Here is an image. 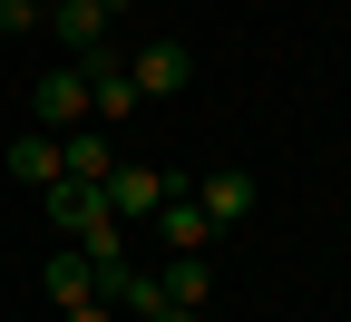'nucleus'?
Masks as SVG:
<instances>
[{
  "mask_svg": "<svg viewBox=\"0 0 351 322\" xmlns=\"http://www.w3.org/2000/svg\"><path fill=\"white\" fill-rule=\"evenodd\" d=\"M166 186H176V176H156V166H127V157H117V166L98 176V196H108V215L127 225V235H137V225H147V215L166 205Z\"/></svg>",
  "mask_w": 351,
  "mask_h": 322,
  "instance_id": "1",
  "label": "nucleus"
},
{
  "mask_svg": "<svg viewBox=\"0 0 351 322\" xmlns=\"http://www.w3.org/2000/svg\"><path fill=\"white\" fill-rule=\"evenodd\" d=\"M195 205H205L215 235H225V225H244V215L263 205V186H254V166H205V176H195Z\"/></svg>",
  "mask_w": 351,
  "mask_h": 322,
  "instance_id": "2",
  "label": "nucleus"
},
{
  "mask_svg": "<svg viewBox=\"0 0 351 322\" xmlns=\"http://www.w3.org/2000/svg\"><path fill=\"white\" fill-rule=\"evenodd\" d=\"M127 78H137V98H176L195 78V49L186 39H147V49H127Z\"/></svg>",
  "mask_w": 351,
  "mask_h": 322,
  "instance_id": "3",
  "label": "nucleus"
},
{
  "mask_svg": "<svg viewBox=\"0 0 351 322\" xmlns=\"http://www.w3.org/2000/svg\"><path fill=\"white\" fill-rule=\"evenodd\" d=\"M29 117H39V127H59V137H69V127H88V78H78V59H59L49 78L29 88Z\"/></svg>",
  "mask_w": 351,
  "mask_h": 322,
  "instance_id": "4",
  "label": "nucleus"
},
{
  "mask_svg": "<svg viewBox=\"0 0 351 322\" xmlns=\"http://www.w3.org/2000/svg\"><path fill=\"white\" fill-rule=\"evenodd\" d=\"M147 235H156V244H176V254H205V244H215V225H205L195 186H166V205L147 215Z\"/></svg>",
  "mask_w": 351,
  "mask_h": 322,
  "instance_id": "5",
  "label": "nucleus"
},
{
  "mask_svg": "<svg viewBox=\"0 0 351 322\" xmlns=\"http://www.w3.org/2000/svg\"><path fill=\"white\" fill-rule=\"evenodd\" d=\"M39 293H49V303L69 312V303H88V293H98V264H88V254L59 235V244H49V264H39Z\"/></svg>",
  "mask_w": 351,
  "mask_h": 322,
  "instance_id": "6",
  "label": "nucleus"
},
{
  "mask_svg": "<svg viewBox=\"0 0 351 322\" xmlns=\"http://www.w3.org/2000/svg\"><path fill=\"white\" fill-rule=\"evenodd\" d=\"M0 166L20 176V186H49V176H59V137H49V127H20V137H0Z\"/></svg>",
  "mask_w": 351,
  "mask_h": 322,
  "instance_id": "7",
  "label": "nucleus"
},
{
  "mask_svg": "<svg viewBox=\"0 0 351 322\" xmlns=\"http://www.w3.org/2000/svg\"><path fill=\"white\" fill-rule=\"evenodd\" d=\"M117 166V137L98 127V117H88V127H69L59 137V176H88V186H98V176Z\"/></svg>",
  "mask_w": 351,
  "mask_h": 322,
  "instance_id": "8",
  "label": "nucleus"
},
{
  "mask_svg": "<svg viewBox=\"0 0 351 322\" xmlns=\"http://www.w3.org/2000/svg\"><path fill=\"white\" fill-rule=\"evenodd\" d=\"M39 20L59 30V49H88V39H108V10H98V0H49Z\"/></svg>",
  "mask_w": 351,
  "mask_h": 322,
  "instance_id": "9",
  "label": "nucleus"
},
{
  "mask_svg": "<svg viewBox=\"0 0 351 322\" xmlns=\"http://www.w3.org/2000/svg\"><path fill=\"white\" fill-rule=\"evenodd\" d=\"M156 284H166V303H186V312H205V293H215V264H205V254H176V264L156 273Z\"/></svg>",
  "mask_w": 351,
  "mask_h": 322,
  "instance_id": "10",
  "label": "nucleus"
},
{
  "mask_svg": "<svg viewBox=\"0 0 351 322\" xmlns=\"http://www.w3.org/2000/svg\"><path fill=\"white\" fill-rule=\"evenodd\" d=\"M88 117H98V127H117V117H137V78H127V69H108V78H88Z\"/></svg>",
  "mask_w": 351,
  "mask_h": 322,
  "instance_id": "11",
  "label": "nucleus"
},
{
  "mask_svg": "<svg viewBox=\"0 0 351 322\" xmlns=\"http://www.w3.org/2000/svg\"><path fill=\"white\" fill-rule=\"evenodd\" d=\"M39 10H49V0H0V39H20V30H39Z\"/></svg>",
  "mask_w": 351,
  "mask_h": 322,
  "instance_id": "12",
  "label": "nucleus"
},
{
  "mask_svg": "<svg viewBox=\"0 0 351 322\" xmlns=\"http://www.w3.org/2000/svg\"><path fill=\"white\" fill-rule=\"evenodd\" d=\"M59 322H117V303H98V293H88V303H69Z\"/></svg>",
  "mask_w": 351,
  "mask_h": 322,
  "instance_id": "13",
  "label": "nucleus"
},
{
  "mask_svg": "<svg viewBox=\"0 0 351 322\" xmlns=\"http://www.w3.org/2000/svg\"><path fill=\"white\" fill-rule=\"evenodd\" d=\"M137 322H195V312H186V303H156V312H137Z\"/></svg>",
  "mask_w": 351,
  "mask_h": 322,
  "instance_id": "14",
  "label": "nucleus"
},
{
  "mask_svg": "<svg viewBox=\"0 0 351 322\" xmlns=\"http://www.w3.org/2000/svg\"><path fill=\"white\" fill-rule=\"evenodd\" d=\"M98 10H108V20H127V10H137V0H98Z\"/></svg>",
  "mask_w": 351,
  "mask_h": 322,
  "instance_id": "15",
  "label": "nucleus"
}]
</instances>
